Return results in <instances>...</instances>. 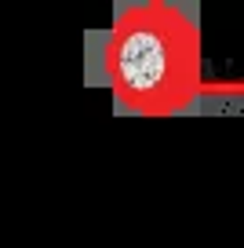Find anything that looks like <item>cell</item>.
<instances>
[{"label":"cell","mask_w":244,"mask_h":248,"mask_svg":"<svg viewBox=\"0 0 244 248\" xmlns=\"http://www.w3.org/2000/svg\"><path fill=\"white\" fill-rule=\"evenodd\" d=\"M171 47L153 26H135L117 44V77L128 92H153L168 80Z\"/></svg>","instance_id":"obj_1"}]
</instances>
